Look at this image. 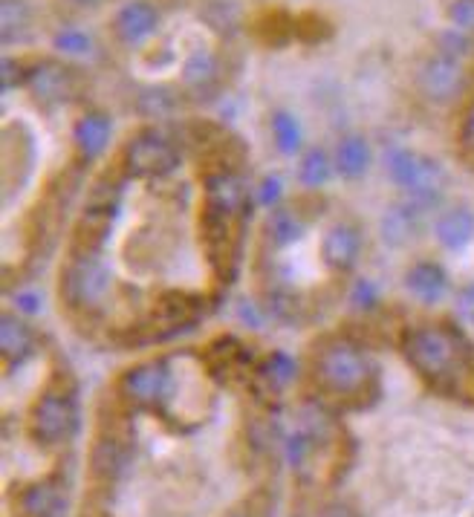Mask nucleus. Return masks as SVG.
I'll return each instance as SVG.
<instances>
[{"label":"nucleus","instance_id":"1","mask_svg":"<svg viewBox=\"0 0 474 517\" xmlns=\"http://www.w3.org/2000/svg\"><path fill=\"white\" fill-rule=\"evenodd\" d=\"M310 376L318 396L339 408H365L379 390V370L368 350L347 338H330L318 344Z\"/></svg>","mask_w":474,"mask_h":517},{"label":"nucleus","instance_id":"2","mask_svg":"<svg viewBox=\"0 0 474 517\" xmlns=\"http://www.w3.org/2000/svg\"><path fill=\"white\" fill-rule=\"evenodd\" d=\"M402 356L434 388L454 390L466 379L460 341L443 327H414L402 338Z\"/></svg>","mask_w":474,"mask_h":517},{"label":"nucleus","instance_id":"3","mask_svg":"<svg viewBox=\"0 0 474 517\" xmlns=\"http://www.w3.org/2000/svg\"><path fill=\"white\" fill-rule=\"evenodd\" d=\"M81 428V408L76 390L67 385H50L32 402L27 416L29 440L38 448H64L76 440Z\"/></svg>","mask_w":474,"mask_h":517},{"label":"nucleus","instance_id":"4","mask_svg":"<svg viewBox=\"0 0 474 517\" xmlns=\"http://www.w3.org/2000/svg\"><path fill=\"white\" fill-rule=\"evenodd\" d=\"M119 402L131 411L168 416L177 396V376L168 359H145L131 364L119 379Z\"/></svg>","mask_w":474,"mask_h":517},{"label":"nucleus","instance_id":"5","mask_svg":"<svg viewBox=\"0 0 474 517\" xmlns=\"http://www.w3.org/2000/svg\"><path fill=\"white\" fill-rule=\"evenodd\" d=\"M113 289V275L99 252H73L61 275L64 304L73 310H96L107 301Z\"/></svg>","mask_w":474,"mask_h":517},{"label":"nucleus","instance_id":"6","mask_svg":"<svg viewBox=\"0 0 474 517\" xmlns=\"http://www.w3.org/2000/svg\"><path fill=\"white\" fill-rule=\"evenodd\" d=\"M122 165L136 180H162L180 168L177 145L154 128L139 130L122 151Z\"/></svg>","mask_w":474,"mask_h":517},{"label":"nucleus","instance_id":"7","mask_svg":"<svg viewBox=\"0 0 474 517\" xmlns=\"http://www.w3.org/2000/svg\"><path fill=\"white\" fill-rule=\"evenodd\" d=\"M133 463V434L122 422H107L96 431V440L90 448L87 466L96 483L102 486H116Z\"/></svg>","mask_w":474,"mask_h":517},{"label":"nucleus","instance_id":"8","mask_svg":"<svg viewBox=\"0 0 474 517\" xmlns=\"http://www.w3.org/2000/svg\"><path fill=\"white\" fill-rule=\"evenodd\" d=\"M388 174L391 180L405 188L420 206H428L440 197V188H443V171L434 159L428 156L414 154V151H405V148H394L388 151Z\"/></svg>","mask_w":474,"mask_h":517},{"label":"nucleus","instance_id":"9","mask_svg":"<svg viewBox=\"0 0 474 517\" xmlns=\"http://www.w3.org/2000/svg\"><path fill=\"white\" fill-rule=\"evenodd\" d=\"M249 206V194L243 180L232 171H217L206 177L203 185V214L209 220H229L240 223L243 211Z\"/></svg>","mask_w":474,"mask_h":517},{"label":"nucleus","instance_id":"10","mask_svg":"<svg viewBox=\"0 0 474 517\" xmlns=\"http://www.w3.org/2000/svg\"><path fill=\"white\" fill-rule=\"evenodd\" d=\"M67 483L61 474H47L27 483L18 494V512L24 517H67Z\"/></svg>","mask_w":474,"mask_h":517},{"label":"nucleus","instance_id":"11","mask_svg":"<svg viewBox=\"0 0 474 517\" xmlns=\"http://www.w3.org/2000/svg\"><path fill=\"white\" fill-rule=\"evenodd\" d=\"M362 252V232L353 223H336L330 226L321 240V260L330 272H350Z\"/></svg>","mask_w":474,"mask_h":517},{"label":"nucleus","instance_id":"12","mask_svg":"<svg viewBox=\"0 0 474 517\" xmlns=\"http://www.w3.org/2000/svg\"><path fill=\"white\" fill-rule=\"evenodd\" d=\"M159 26V12L154 3L148 0H133L128 6H122L113 18V35L128 44V47H139L145 44Z\"/></svg>","mask_w":474,"mask_h":517},{"label":"nucleus","instance_id":"13","mask_svg":"<svg viewBox=\"0 0 474 517\" xmlns=\"http://www.w3.org/2000/svg\"><path fill=\"white\" fill-rule=\"evenodd\" d=\"M420 87L431 102H451L463 90V70L451 55H434L420 70Z\"/></svg>","mask_w":474,"mask_h":517},{"label":"nucleus","instance_id":"14","mask_svg":"<svg viewBox=\"0 0 474 517\" xmlns=\"http://www.w3.org/2000/svg\"><path fill=\"white\" fill-rule=\"evenodd\" d=\"M35 344H38V338L27 321L15 312H3V318H0V353H3L6 373H12L15 367L27 362L35 353Z\"/></svg>","mask_w":474,"mask_h":517},{"label":"nucleus","instance_id":"15","mask_svg":"<svg viewBox=\"0 0 474 517\" xmlns=\"http://www.w3.org/2000/svg\"><path fill=\"white\" fill-rule=\"evenodd\" d=\"M27 84L41 102H67L73 93V73L61 64L47 61V64H38L35 70H29Z\"/></svg>","mask_w":474,"mask_h":517},{"label":"nucleus","instance_id":"16","mask_svg":"<svg viewBox=\"0 0 474 517\" xmlns=\"http://www.w3.org/2000/svg\"><path fill=\"white\" fill-rule=\"evenodd\" d=\"M110 133H113V128H110V119L105 113H87V116H81L79 125L73 130V139H76V148L84 159H96L107 151Z\"/></svg>","mask_w":474,"mask_h":517},{"label":"nucleus","instance_id":"17","mask_svg":"<svg viewBox=\"0 0 474 517\" xmlns=\"http://www.w3.org/2000/svg\"><path fill=\"white\" fill-rule=\"evenodd\" d=\"M405 286H408L420 301H425V304H437V301L446 295L448 278L446 272H443V266L422 260V263H414V266L408 269Z\"/></svg>","mask_w":474,"mask_h":517},{"label":"nucleus","instance_id":"18","mask_svg":"<svg viewBox=\"0 0 474 517\" xmlns=\"http://www.w3.org/2000/svg\"><path fill=\"white\" fill-rule=\"evenodd\" d=\"M368 162V142L362 136H344L342 142H339V148H336V159H333L336 171L342 177H347V180H356V177H362L368 171Z\"/></svg>","mask_w":474,"mask_h":517},{"label":"nucleus","instance_id":"19","mask_svg":"<svg viewBox=\"0 0 474 517\" xmlns=\"http://www.w3.org/2000/svg\"><path fill=\"white\" fill-rule=\"evenodd\" d=\"M255 373H258V379H261L272 393H284V390L290 388L292 382L298 379V367H295V362H292L287 353H281V350L269 353L264 362L258 364Z\"/></svg>","mask_w":474,"mask_h":517},{"label":"nucleus","instance_id":"20","mask_svg":"<svg viewBox=\"0 0 474 517\" xmlns=\"http://www.w3.org/2000/svg\"><path fill=\"white\" fill-rule=\"evenodd\" d=\"M472 234V214L463 211V208H454V211H448V214H443V217L437 220V240H440L446 249H463V246L472 240Z\"/></svg>","mask_w":474,"mask_h":517},{"label":"nucleus","instance_id":"21","mask_svg":"<svg viewBox=\"0 0 474 517\" xmlns=\"http://www.w3.org/2000/svg\"><path fill=\"white\" fill-rule=\"evenodd\" d=\"M304 220L292 208H272L266 217V234L275 246H292L304 237Z\"/></svg>","mask_w":474,"mask_h":517},{"label":"nucleus","instance_id":"22","mask_svg":"<svg viewBox=\"0 0 474 517\" xmlns=\"http://www.w3.org/2000/svg\"><path fill=\"white\" fill-rule=\"evenodd\" d=\"M220 73V64H217V55L211 50H194L185 58L183 78L191 90H206L211 81Z\"/></svg>","mask_w":474,"mask_h":517},{"label":"nucleus","instance_id":"23","mask_svg":"<svg viewBox=\"0 0 474 517\" xmlns=\"http://www.w3.org/2000/svg\"><path fill=\"white\" fill-rule=\"evenodd\" d=\"M0 24H3V41H15L21 38L32 24V9L27 0H3L0 6Z\"/></svg>","mask_w":474,"mask_h":517},{"label":"nucleus","instance_id":"24","mask_svg":"<svg viewBox=\"0 0 474 517\" xmlns=\"http://www.w3.org/2000/svg\"><path fill=\"white\" fill-rule=\"evenodd\" d=\"M333 168H336V165L330 162V156L324 154L321 148H313V151H307V154L301 156L298 180H301V185H307V188H318V185L327 182Z\"/></svg>","mask_w":474,"mask_h":517},{"label":"nucleus","instance_id":"25","mask_svg":"<svg viewBox=\"0 0 474 517\" xmlns=\"http://www.w3.org/2000/svg\"><path fill=\"white\" fill-rule=\"evenodd\" d=\"M272 136H275V145L284 154H295L301 148V128H298V122L292 119L290 113H284V110L272 116Z\"/></svg>","mask_w":474,"mask_h":517},{"label":"nucleus","instance_id":"26","mask_svg":"<svg viewBox=\"0 0 474 517\" xmlns=\"http://www.w3.org/2000/svg\"><path fill=\"white\" fill-rule=\"evenodd\" d=\"M53 44L55 50L67 52V55H81V52H87L93 47L90 35H84L81 29H64V32H58Z\"/></svg>","mask_w":474,"mask_h":517},{"label":"nucleus","instance_id":"27","mask_svg":"<svg viewBox=\"0 0 474 517\" xmlns=\"http://www.w3.org/2000/svg\"><path fill=\"white\" fill-rule=\"evenodd\" d=\"M29 70L21 64V61H15V58H3V76H0V87H3V93H9L12 87H18L21 81H27Z\"/></svg>","mask_w":474,"mask_h":517},{"label":"nucleus","instance_id":"28","mask_svg":"<svg viewBox=\"0 0 474 517\" xmlns=\"http://www.w3.org/2000/svg\"><path fill=\"white\" fill-rule=\"evenodd\" d=\"M451 21L460 29H474V0H457L451 6Z\"/></svg>","mask_w":474,"mask_h":517},{"label":"nucleus","instance_id":"29","mask_svg":"<svg viewBox=\"0 0 474 517\" xmlns=\"http://www.w3.org/2000/svg\"><path fill=\"white\" fill-rule=\"evenodd\" d=\"M261 203L264 206H275L278 203V197H281V182L275 180V177H266L264 182H261Z\"/></svg>","mask_w":474,"mask_h":517},{"label":"nucleus","instance_id":"30","mask_svg":"<svg viewBox=\"0 0 474 517\" xmlns=\"http://www.w3.org/2000/svg\"><path fill=\"white\" fill-rule=\"evenodd\" d=\"M460 139H463V145L469 148L474 154V104L466 110V116H463V128H460Z\"/></svg>","mask_w":474,"mask_h":517},{"label":"nucleus","instance_id":"31","mask_svg":"<svg viewBox=\"0 0 474 517\" xmlns=\"http://www.w3.org/2000/svg\"><path fill=\"white\" fill-rule=\"evenodd\" d=\"M15 304H18V310L38 312L41 298H38V292H18V295H15Z\"/></svg>","mask_w":474,"mask_h":517},{"label":"nucleus","instance_id":"32","mask_svg":"<svg viewBox=\"0 0 474 517\" xmlns=\"http://www.w3.org/2000/svg\"><path fill=\"white\" fill-rule=\"evenodd\" d=\"M226 517H264V512H261V506L252 500V503H246V506H237L235 512H229Z\"/></svg>","mask_w":474,"mask_h":517},{"label":"nucleus","instance_id":"33","mask_svg":"<svg viewBox=\"0 0 474 517\" xmlns=\"http://www.w3.org/2000/svg\"><path fill=\"white\" fill-rule=\"evenodd\" d=\"M321 517H356L350 509H344V506H339V503H333V506H327L324 512H321Z\"/></svg>","mask_w":474,"mask_h":517},{"label":"nucleus","instance_id":"34","mask_svg":"<svg viewBox=\"0 0 474 517\" xmlns=\"http://www.w3.org/2000/svg\"><path fill=\"white\" fill-rule=\"evenodd\" d=\"M73 3H79V6H93V3H99V0H73Z\"/></svg>","mask_w":474,"mask_h":517}]
</instances>
